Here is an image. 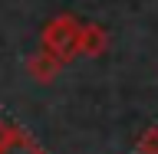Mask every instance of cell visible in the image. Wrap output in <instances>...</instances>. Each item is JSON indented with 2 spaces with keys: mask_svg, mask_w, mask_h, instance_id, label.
I'll use <instances>...</instances> for the list:
<instances>
[{
  "mask_svg": "<svg viewBox=\"0 0 158 154\" xmlns=\"http://www.w3.org/2000/svg\"><path fill=\"white\" fill-rule=\"evenodd\" d=\"M59 69H63V62H59L56 56H49L46 49H36V53L27 59V72L36 79V82H43V85L59 76Z\"/></svg>",
  "mask_w": 158,
  "mask_h": 154,
  "instance_id": "3",
  "label": "cell"
},
{
  "mask_svg": "<svg viewBox=\"0 0 158 154\" xmlns=\"http://www.w3.org/2000/svg\"><path fill=\"white\" fill-rule=\"evenodd\" d=\"M0 154H46V151H43V148H40L36 141H33V138L17 125V131L10 135V141L0 144Z\"/></svg>",
  "mask_w": 158,
  "mask_h": 154,
  "instance_id": "4",
  "label": "cell"
},
{
  "mask_svg": "<svg viewBox=\"0 0 158 154\" xmlns=\"http://www.w3.org/2000/svg\"><path fill=\"white\" fill-rule=\"evenodd\" d=\"M13 131H17V125H10V121H3V118H0V144H3V141H10V135H13Z\"/></svg>",
  "mask_w": 158,
  "mask_h": 154,
  "instance_id": "6",
  "label": "cell"
},
{
  "mask_svg": "<svg viewBox=\"0 0 158 154\" xmlns=\"http://www.w3.org/2000/svg\"><path fill=\"white\" fill-rule=\"evenodd\" d=\"M109 49V33L99 23H79V33H76V56H89V59H99L102 53Z\"/></svg>",
  "mask_w": 158,
  "mask_h": 154,
  "instance_id": "2",
  "label": "cell"
},
{
  "mask_svg": "<svg viewBox=\"0 0 158 154\" xmlns=\"http://www.w3.org/2000/svg\"><path fill=\"white\" fill-rule=\"evenodd\" d=\"M135 148H138V154H158V125L145 128L142 138L135 141Z\"/></svg>",
  "mask_w": 158,
  "mask_h": 154,
  "instance_id": "5",
  "label": "cell"
},
{
  "mask_svg": "<svg viewBox=\"0 0 158 154\" xmlns=\"http://www.w3.org/2000/svg\"><path fill=\"white\" fill-rule=\"evenodd\" d=\"M79 23L73 13H59L53 17L43 26V36H40V49H46L49 56H56L63 66H69L76 59V33H79Z\"/></svg>",
  "mask_w": 158,
  "mask_h": 154,
  "instance_id": "1",
  "label": "cell"
}]
</instances>
